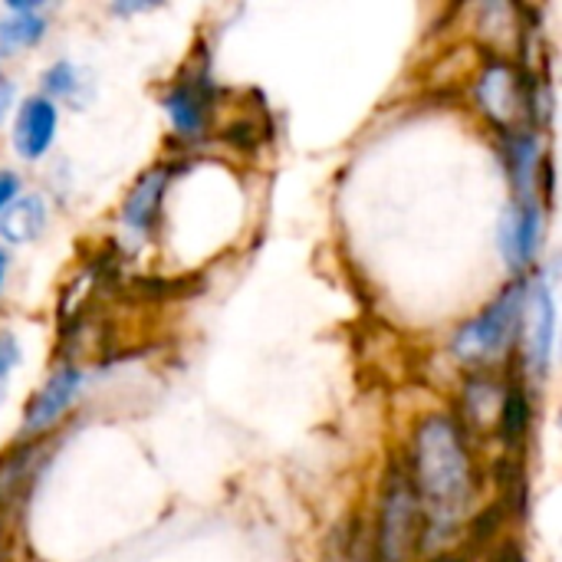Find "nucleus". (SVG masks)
Returning a JSON list of instances; mask_svg holds the SVG:
<instances>
[{
  "label": "nucleus",
  "mask_w": 562,
  "mask_h": 562,
  "mask_svg": "<svg viewBox=\"0 0 562 562\" xmlns=\"http://www.w3.org/2000/svg\"><path fill=\"white\" fill-rule=\"evenodd\" d=\"M474 102H477V109H481L497 128H504V132L510 135V132H514V122H517L520 109L530 102V95L524 92L520 76H517L514 66H507V63H491V66L477 76Z\"/></svg>",
  "instance_id": "nucleus-6"
},
{
  "label": "nucleus",
  "mask_w": 562,
  "mask_h": 562,
  "mask_svg": "<svg viewBox=\"0 0 562 562\" xmlns=\"http://www.w3.org/2000/svg\"><path fill=\"white\" fill-rule=\"evenodd\" d=\"M408 481L438 520H458L474 497V461L464 428L448 415L418 422L408 448Z\"/></svg>",
  "instance_id": "nucleus-1"
},
{
  "label": "nucleus",
  "mask_w": 562,
  "mask_h": 562,
  "mask_svg": "<svg viewBox=\"0 0 562 562\" xmlns=\"http://www.w3.org/2000/svg\"><path fill=\"white\" fill-rule=\"evenodd\" d=\"M165 181L168 175L161 168L148 171L135 188L132 194L125 198V207H122V217L132 231H148L155 214H158V204H161V191H165Z\"/></svg>",
  "instance_id": "nucleus-12"
},
{
  "label": "nucleus",
  "mask_w": 562,
  "mask_h": 562,
  "mask_svg": "<svg viewBox=\"0 0 562 562\" xmlns=\"http://www.w3.org/2000/svg\"><path fill=\"white\" fill-rule=\"evenodd\" d=\"M56 125H59V112L56 102L46 95H30L26 102H20L16 122H13V148L20 158L26 161H40L53 138H56Z\"/></svg>",
  "instance_id": "nucleus-8"
},
{
  "label": "nucleus",
  "mask_w": 562,
  "mask_h": 562,
  "mask_svg": "<svg viewBox=\"0 0 562 562\" xmlns=\"http://www.w3.org/2000/svg\"><path fill=\"white\" fill-rule=\"evenodd\" d=\"M16 362H20V346H16V339H13L10 333H0V398H3V392H7V382H10Z\"/></svg>",
  "instance_id": "nucleus-16"
},
{
  "label": "nucleus",
  "mask_w": 562,
  "mask_h": 562,
  "mask_svg": "<svg viewBox=\"0 0 562 562\" xmlns=\"http://www.w3.org/2000/svg\"><path fill=\"white\" fill-rule=\"evenodd\" d=\"M76 86H79V72H76V66L66 63V59L53 63V66L43 72V89H46V99H53V102L72 95Z\"/></svg>",
  "instance_id": "nucleus-15"
},
{
  "label": "nucleus",
  "mask_w": 562,
  "mask_h": 562,
  "mask_svg": "<svg viewBox=\"0 0 562 562\" xmlns=\"http://www.w3.org/2000/svg\"><path fill=\"white\" fill-rule=\"evenodd\" d=\"M79 389H82V372L79 369L66 366V369L53 372L43 382V389L33 395L26 412H23V431L26 435H40V431L53 428L66 415V408L76 402Z\"/></svg>",
  "instance_id": "nucleus-7"
},
{
  "label": "nucleus",
  "mask_w": 562,
  "mask_h": 562,
  "mask_svg": "<svg viewBox=\"0 0 562 562\" xmlns=\"http://www.w3.org/2000/svg\"><path fill=\"white\" fill-rule=\"evenodd\" d=\"M497 431H501V441L510 451L530 431V398H527V389L520 382L504 389V402H501V415H497Z\"/></svg>",
  "instance_id": "nucleus-13"
},
{
  "label": "nucleus",
  "mask_w": 562,
  "mask_h": 562,
  "mask_svg": "<svg viewBox=\"0 0 562 562\" xmlns=\"http://www.w3.org/2000/svg\"><path fill=\"white\" fill-rule=\"evenodd\" d=\"M0 557H3V543H0Z\"/></svg>",
  "instance_id": "nucleus-21"
},
{
  "label": "nucleus",
  "mask_w": 562,
  "mask_h": 562,
  "mask_svg": "<svg viewBox=\"0 0 562 562\" xmlns=\"http://www.w3.org/2000/svg\"><path fill=\"white\" fill-rule=\"evenodd\" d=\"M46 201L40 194H20L0 214V237L7 244H30L46 231Z\"/></svg>",
  "instance_id": "nucleus-11"
},
{
  "label": "nucleus",
  "mask_w": 562,
  "mask_h": 562,
  "mask_svg": "<svg viewBox=\"0 0 562 562\" xmlns=\"http://www.w3.org/2000/svg\"><path fill=\"white\" fill-rule=\"evenodd\" d=\"M504 161H507L514 201H540V168H543L540 138H537L533 132L514 128V132L507 135Z\"/></svg>",
  "instance_id": "nucleus-9"
},
{
  "label": "nucleus",
  "mask_w": 562,
  "mask_h": 562,
  "mask_svg": "<svg viewBox=\"0 0 562 562\" xmlns=\"http://www.w3.org/2000/svg\"><path fill=\"white\" fill-rule=\"evenodd\" d=\"M46 33V16L36 10H10V16L0 20V53L23 49L40 43Z\"/></svg>",
  "instance_id": "nucleus-14"
},
{
  "label": "nucleus",
  "mask_w": 562,
  "mask_h": 562,
  "mask_svg": "<svg viewBox=\"0 0 562 562\" xmlns=\"http://www.w3.org/2000/svg\"><path fill=\"white\" fill-rule=\"evenodd\" d=\"M7 267H10V260H7V250L0 247V293H3V280H7Z\"/></svg>",
  "instance_id": "nucleus-19"
},
{
  "label": "nucleus",
  "mask_w": 562,
  "mask_h": 562,
  "mask_svg": "<svg viewBox=\"0 0 562 562\" xmlns=\"http://www.w3.org/2000/svg\"><path fill=\"white\" fill-rule=\"evenodd\" d=\"M13 198H20V178H16L13 171L0 168V214L7 211V204H10Z\"/></svg>",
  "instance_id": "nucleus-17"
},
{
  "label": "nucleus",
  "mask_w": 562,
  "mask_h": 562,
  "mask_svg": "<svg viewBox=\"0 0 562 562\" xmlns=\"http://www.w3.org/2000/svg\"><path fill=\"white\" fill-rule=\"evenodd\" d=\"M207 86H201L198 79H184L178 86H171L161 99L171 125L181 135H201L204 122H207Z\"/></svg>",
  "instance_id": "nucleus-10"
},
{
  "label": "nucleus",
  "mask_w": 562,
  "mask_h": 562,
  "mask_svg": "<svg viewBox=\"0 0 562 562\" xmlns=\"http://www.w3.org/2000/svg\"><path fill=\"white\" fill-rule=\"evenodd\" d=\"M428 562H468V560H461V557H435V560H428Z\"/></svg>",
  "instance_id": "nucleus-20"
},
{
  "label": "nucleus",
  "mask_w": 562,
  "mask_h": 562,
  "mask_svg": "<svg viewBox=\"0 0 562 562\" xmlns=\"http://www.w3.org/2000/svg\"><path fill=\"white\" fill-rule=\"evenodd\" d=\"M418 494L412 481L392 477L385 494H382V514H379V562H408L418 533H422V517H418Z\"/></svg>",
  "instance_id": "nucleus-3"
},
{
  "label": "nucleus",
  "mask_w": 562,
  "mask_h": 562,
  "mask_svg": "<svg viewBox=\"0 0 562 562\" xmlns=\"http://www.w3.org/2000/svg\"><path fill=\"white\" fill-rule=\"evenodd\" d=\"M10 102H13V86L0 79V122H3L7 112H10Z\"/></svg>",
  "instance_id": "nucleus-18"
},
{
  "label": "nucleus",
  "mask_w": 562,
  "mask_h": 562,
  "mask_svg": "<svg viewBox=\"0 0 562 562\" xmlns=\"http://www.w3.org/2000/svg\"><path fill=\"white\" fill-rule=\"evenodd\" d=\"M524 349L533 375H547L557 349V300L547 280L530 283L527 313H524Z\"/></svg>",
  "instance_id": "nucleus-5"
},
{
  "label": "nucleus",
  "mask_w": 562,
  "mask_h": 562,
  "mask_svg": "<svg viewBox=\"0 0 562 562\" xmlns=\"http://www.w3.org/2000/svg\"><path fill=\"white\" fill-rule=\"evenodd\" d=\"M543 227H547V211L543 201H514L504 211L501 221V254L514 273H524L543 244Z\"/></svg>",
  "instance_id": "nucleus-4"
},
{
  "label": "nucleus",
  "mask_w": 562,
  "mask_h": 562,
  "mask_svg": "<svg viewBox=\"0 0 562 562\" xmlns=\"http://www.w3.org/2000/svg\"><path fill=\"white\" fill-rule=\"evenodd\" d=\"M530 283L517 277L497 300H491L474 319L461 323L451 336V352L461 366L481 369L504 359L517 339L524 336V313H527Z\"/></svg>",
  "instance_id": "nucleus-2"
}]
</instances>
